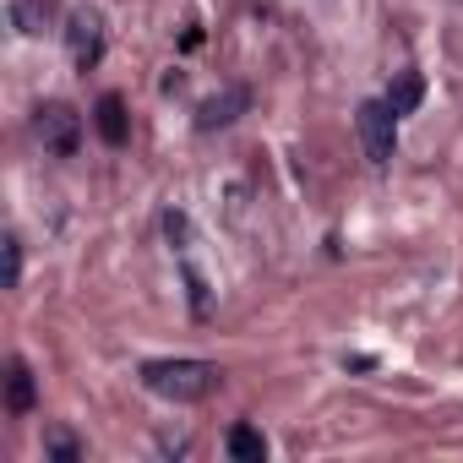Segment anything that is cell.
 <instances>
[{
    "instance_id": "obj_1",
    "label": "cell",
    "mask_w": 463,
    "mask_h": 463,
    "mask_svg": "<svg viewBox=\"0 0 463 463\" xmlns=\"http://www.w3.org/2000/svg\"><path fill=\"white\" fill-rule=\"evenodd\" d=\"M218 382H223V371L207 360H147L142 365V387L164 403H202Z\"/></svg>"
},
{
    "instance_id": "obj_2",
    "label": "cell",
    "mask_w": 463,
    "mask_h": 463,
    "mask_svg": "<svg viewBox=\"0 0 463 463\" xmlns=\"http://www.w3.org/2000/svg\"><path fill=\"white\" fill-rule=\"evenodd\" d=\"M354 131H360V147H365V158H371L376 169L392 164V147H398V115H392L387 99H365L360 115H354Z\"/></svg>"
},
{
    "instance_id": "obj_3",
    "label": "cell",
    "mask_w": 463,
    "mask_h": 463,
    "mask_svg": "<svg viewBox=\"0 0 463 463\" xmlns=\"http://www.w3.org/2000/svg\"><path fill=\"white\" fill-rule=\"evenodd\" d=\"M33 137L50 158H71L77 142H82V115L71 104H39L33 109Z\"/></svg>"
},
{
    "instance_id": "obj_4",
    "label": "cell",
    "mask_w": 463,
    "mask_h": 463,
    "mask_svg": "<svg viewBox=\"0 0 463 463\" xmlns=\"http://www.w3.org/2000/svg\"><path fill=\"white\" fill-rule=\"evenodd\" d=\"M66 50H71V61H77L82 71H93V66L104 61V12L88 6V0L66 12Z\"/></svg>"
},
{
    "instance_id": "obj_5",
    "label": "cell",
    "mask_w": 463,
    "mask_h": 463,
    "mask_svg": "<svg viewBox=\"0 0 463 463\" xmlns=\"http://www.w3.org/2000/svg\"><path fill=\"white\" fill-rule=\"evenodd\" d=\"M246 104H251L246 88H223V93L202 99V104H196V131H223L229 120H241V115H246Z\"/></svg>"
},
{
    "instance_id": "obj_6",
    "label": "cell",
    "mask_w": 463,
    "mask_h": 463,
    "mask_svg": "<svg viewBox=\"0 0 463 463\" xmlns=\"http://www.w3.org/2000/svg\"><path fill=\"white\" fill-rule=\"evenodd\" d=\"M93 126H99V137H104L109 147H120V142L131 137V126H126V99H120V93H104V99L93 104Z\"/></svg>"
},
{
    "instance_id": "obj_7",
    "label": "cell",
    "mask_w": 463,
    "mask_h": 463,
    "mask_svg": "<svg viewBox=\"0 0 463 463\" xmlns=\"http://www.w3.org/2000/svg\"><path fill=\"white\" fill-rule=\"evenodd\" d=\"M223 452L235 458V463H262V458H268V436H262L257 425H229Z\"/></svg>"
},
{
    "instance_id": "obj_8",
    "label": "cell",
    "mask_w": 463,
    "mask_h": 463,
    "mask_svg": "<svg viewBox=\"0 0 463 463\" xmlns=\"http://www.w3.org/2000/svg\"><path fill=\"white\" fill-rule=\"evenodd\" d=\"M33 371H28V360H6V409L12 414H33Z\"/></svg>"
},
{
    "instance_id": "obj_9",
    "label": "cell",
    "mask_w": 463,
    "mask_h": 463,
    "mask_svg": "<svg viewBox=\"0 0 463 463\" xmlns=\"http://www.w3.org/2000/svg\"><path fill=\"white\" fill-rule=\"evenodd\" d=\"M420 99H425V77H420V71H398V77H392V88H387L392 115H398V120H403V115H414V109H420Z\"/></svg>"
},
{
    "instance_id": "obj_10",
    "label": "cell",
    "mask_w": 463,
    "mask_h": 463,
    "mask_svg": "<svg viewBox=\"0 0 463 463\" xmlns=\"http://www.w3.org/2000/svg\"><path fill=\"white\" fill-rule=\"evenodd\" d=\"M12 23H17V33H39L44 28V0H17Z\"/></svg>"
},
{
    "instance_id": "obj_11",
    "label": "cell",
    "mask_w": 463,
    "mask_h": 463,
    "mask_svg": "<svg viewBox=\"0 0 463 463\" xmlns=\"http://www.w3.org/2000/svg\"><path fill=\"white\" fill-rule=\"evenodd\" d=\"M0 257H6V289H17L23 284V241L6 235V241H0Z\"/></svg>"
},
{
    "instance_id": "obj_12",
    "label": "cell",
    "mask_w": 463,
    "mask_h": 463,
    "mask_svg": "<svg viewBox=\"0 0 463 463\" xmlns=\"http://www.w3.org/2000/svg\"><path fill=\"white\" fill-rule=\"evenodd\" d=\"M44 447H50V458H61V463H77V458H82V452H77V441H71L66 430H50V441H44Z\"/></svg>"
},
{
    "instance_id": "obj_13",
    "label": "cell",
    "mask_w": 463,
    "mask_h": 463,
    "mask_svg": "<svg viewBox=\"0 0 463 463\" xmlns=\"http://www.w3.org/2000/svg\"><path fill=\"white\" fill-rule=\"evenodd\" d=\"M185 284H191V306H196V317H207V306H213V300H207V284H202V273H196V268H185Z\"/></svg>"
},
{
    "instance_id": "obj_14",
    "label": "cell",
    "mask_w": 463,
    "mask_h": 463,
    "mask_svg": "<svg viewBox=\"0 0 463 463\" xmlns=\"http://www.w3.org/2000/svg\"><path fill=\"white\" fill-rule=\"evenodd\" d=\"M164 235H169V241H185V235H191L185 213H164Z\"/></svg>"
}]
</instances>
